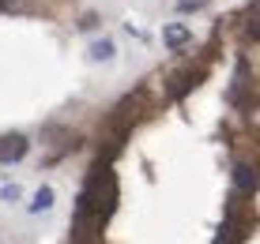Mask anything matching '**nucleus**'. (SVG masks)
Returning <instances> with one entry per match:
<instances>
[{"label":"nucleus","mask_w":260,"mask_h":244,"mask_svg":"<svg viewBox=\"0 0 260 244\" xmlns=\"http://www.w3.org/2000/svg\"><path fill=\"white\" fill-rule=\"evenodd\" d=\"M53 199H57V192H53L49 184H42L38 192H34V199H30V214H46L53 207Z\"/></svg>","instance_id":"obj_6"},{"label":"nucleus","mask_w":260,"mask_h":244,"mask_svg":"<svg viewBox=\"0 0 260 244\" xmlns=\"http://www.w3.org/2000/svg\"><path fill=\"white\" fill-rule=\"evenodd\" d=\"M8 12V0H0V15H4Z\"/></svg>","instance_id":"obj_12"},{"label":"nucleus","mask_w":260,"mask_h":244,"mask_svg":"<svg viewBox=\"0 0 260 244\" xmlns=\"http://www.w3.org/2000/svg\"><path fill=\"white\" fill-rule=\"evenodd\" d=\"M234 188H238V192H256V188H260V166H253V161H238V166H234Z\"/></svg>","instance_id":"obj_3"},{"label":"nucleus","mask_w":260,"mask_h":244,"mask_svg":"<svg viewBox=\"0 0 260 244\" xmlns=\"http://www.w3.org/2000/svg\"><path fill=\"white\" fill-rule=\"evenodd\" d=\"M26 150H30V139H26L23 132H4V135H0V166H15V161H23Z\"/></svg>","instance_id":"obj_2"},{"label":"nucleus","mask_w":260,"mask_h":244,"mask_svg":"<svg viewBox=\"0 0 260 244\" xmlns=\"http://www.w3.org/2000/svg\"><path fill=\"white\" fill-rule=\"evenodd\" d=\"M4 199H8V203H15V199H19V188L8 184V188H4Z\"/></svg>","instance_id":"obj_11"},{"label":"nucleus","mask_w":260,"mask_h":244,"mask_svg":"<svg viewBox=\"0 0 260 244\" xmlns=\"http://www.w3.org/2000/svg\"><path fill=\"white\" fill-rule=\"evenodd\" d=\"M79 30H98V15H94V12L83 15V19H79Z\"/></svg>","instance_id":"obj_9"},{"label":"nucleus","mask_w":260,"mask_h":244,"mask_svg":"<svg viewBox=\"0 0 260 244\" xmlns=\"http://www.w3.org/2000/svg\"><path fill=\"white\" fill-rule=\"evenodd\" d=\"M200 79H204V68H192V71H181V75H174V83H170V98H185L189 90L200 87Z\"/></svg>","instance_id":"obj_4"},{"label":"nucleus","mask_w":260,"mask_h":244,"mask_svg":"<svg viewBox=\"0 0 260 244\" xmlns=\"http://www.w3.org/2000/svg\"><path fill=\"white\" fill-rule=\"evenodd\" d=\"M117 211V180L110 177V169L98 166L94 177L87 180V192L83 199H79V214H91V237H98V233L106 229V222H110V214Z\"/></svg>","instance_id":"obj_1"},{"label":"nucleus","mask_w":260,"mask_h":244,"mask_svg":"<svg viewBox=\"0 0 260 244\" xmlns=\"http://www.w3.org/2000/svg\"><path fill=\"white\" fill-rule=\"evenodd\" d=\"M204 4H208V0H181L177 12H196V8H204Z\"/></svg>","instance_id":"obj_10"},{"label":"nucleus","mask_w":260,"mask_h":244,"mask_svg":"<svg viewBox=\"0 0 260 244\" xmlns=\"http://www.w3.org/2000/svg\"><path fill=\"white\" fill-rule=\"evenodd\" d=\"M162 42H166V49H170V53H181L185 45L192 42V30H189L185 23H170L166 30H162Z\"/></svg>","instance_id":"obj_5"},{"label":"nucleus","mask_w":260,"mask_h":244,"mask_svg":"<svg viewBox=\"0 0 260 244\" xmlns=\"http://www.w3.org/2000/svg\"><path fill=\"white\" fill-rule=\"evenodd\" d=\"M87 53H91V60H94V64H106V60H110L113 53H117V45H113L110 38H102V42H94Z\"/></svg>","instance_id":"obj_7"},{"label":"nucleus","mask_w":260,"mask_h":244,"mask_svg":"<svg viewBox=\"0 0 260 244\" xmlns=\"http://www.w3.org/2000/svg\"><path fill=\"white\" fill-rule=\"evenodd\" d=\"M245 38H253V42H260V4H256V12L249 15V26H245Z\"/></svg>","instance_id":"obj_8"}]
</instances>
